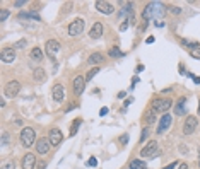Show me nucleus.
I'll return each mask as SVG.
<instances>
[{"label":"nucleus","mask_w":200,"mask_h":169,"mask_svg":"<svg viewBox=\"0 0 200 169\" xmlns=\"http://www.w3.org/2000/svg\"><path fill=\"white\" fill-rule=\"evenodd\" d=\"M166 9H168V7L164 5V4H161V2H149L147 5H145V9H144V12H142V17L145 19V21L154 19V17H163Z\"/></svg>","instance_id":"nucleus-1"},{"label":"nucleus","mask_w":200,"mask_h":169,"mask_svg":"<svg viewBox=\"0 0 200 169\" xmlns=\"http://www.w3.org/2000/svg\"><path fill=\"white\" fill-rule=\"evenodd\" d=\"M19 138H21V143L24 145V147H31V145L36 143V132H34L31 127H26V128L21 130Z\"/></svg>","instance_id":"nucleus-2"},{"label":"nucleus","mask_w":200,"mask_h":169,"mask_svg":"<svg viewBox=\"0 0 200 169\" xmlns=\"http://www.w3.org/2000/svg\"><path fill=\"white\" fill-rule=\"evenodd\" d=\"M159 155V145L156 140H149V143H145L140 150V157H145V159H154Z\"/></svg>","instance_id":"nucleus-3"},{"label":"nucleus","mask_w":200,"mask_h":169,"mask_svg":"<svg viewBox=\"0 0 200 169\" xmlns=\"http://www.w3.org/2000/svg\"><path fill=\"white\" fill-rule=\"evenodd\" d=\"M171 106H173V101L171 99H159V97H156V99L152 101V111L154 113H168L169 109H171Z\"/></svg>","instance_id":"nucleus-4"},{"label":"nucleus","mask_w":200,"mask_h":169,"mask_svg":"<svg viewBox=\"0 0 200 169\" xmlns=\"http://www.w3.org/2000/svg\"><path fill=\"white\" fill-rule=\"evenodd\" d=\"M84 26H86V21L82 19V17L74 19V21L69 24V36H72V38L80 36V34H82V31H84Z\"/></svg>","instance_id":"nucleus-5"},{"label":"nucleus","mask_w":200,"mask_h":169,"mask_svg":"<svg viewBox=\"0 0 200 169\" xmlns=\"http://www.w3.org/2000/svg\"><path fill=\"white\" fill-rule=\"evenodd\" d=\"M197 127H198V120L195 116H186L185 118V123H183V135H192V133H195V130H197Z\"/></svg>","instance_id":"nucleus-6"},{"label":"nucleus","mask_w":200,"mask_h":169,"mask_svg":"<svg viewBox=\"0 0 200 169\" xmlns=\"http://www.w3.org/2000/svg\"><path fill=\"white\" fill-rule=\"evenodd\" d=\"M19 91H21V84H19L17 80H11V82H7L5 87H4V94L12 99V97H16V96L19 94Z\"/></svg>","instance_id":"nucleus-7"},{"label":"nucleus","mask_w":200,"mask_h":169,"mask_svg":"<svg viewBox=\"0 0 200 169\" xmlns=\"http://www.w3.org/2000/svg\"><path fill=\"white\" fill-rule=\"evenodd\" d=\"M171 123H173V116L171 115H168V113H164L163 116H161V120H159V125H158V135H163L166 130H168L169 127H171Z\"/></svg>","instance_id":"nucleus-8"},{"label":"nucleus","mask_w":200,"mask_h":169,"mask_svg":"<svg viewBox=\"0 0 200 169\" xmlns=\"http://www.w3.org/2000/svg\"><path fill=\"white\" fill-rule=\"evenodd\" d=\"M45 48H46V53H48V57H50V60H52V62H57V60H55V53L60 51V43H58L57 39H48Z\"/></svg>","instance_id":"nucleus-9"},{"label":"nucleus","mask_w":200,"mask_h":169,"mask_svg":"<svg viewBox=\"0 0 200 169\" xmlns=\"http://www.w3.org/2000/svg\"><path fill=\"white\" fill-rule=\"evenodd\" d=\"M48 140H50V143H52L53 147L60 145V143H62V140H63L62 132H60L58 128H52V130L48 132Z\"/></svg>","instance_id":"nucleus-10"},{"label":"nucleus","mask_w":200,"mask_h":169,"mask_svg":"<svg viewBox=\"0 0 200 169\" xmlns=\"http://www.w3.org/2000/svg\"><path fill=\"white\" fill-rule=\"evenodd\" d=\"M34 147H36V154H39V155H45V154L50 150L52 143H50V140H48V138H39V140L34 143Z\"/></svg>","instance_id":"nucleus-11"},{"label":"nucleus","mask_w":200,"mask_h":169,"mask_svg":"<svg viewBox=\"0 0 200 169\" xmlns=\"http://www.w3.org/2000/svg\"><path fill=\"white\" fill-rule=\"evenodd\" d=\"M96 9L101 12V14H113L115 12V5L111 4V2H103V0H98L96 2Z\"/></svg>","instance_id":"nucleus-12"},{"label":"nucleus","mask_w":200,"mask_h":169,"mask_svg":"<svg viewBox=\"0 0 200 169\" xmlns=\"http://www.w3.org/2000/svg\"><path fill=\"white\" fill-rule=\"evenodd\" d=\"M21 166H22V169H34V166H36V157H34V154L27 152L26 155L22 157Z\"/></svg>","instance_id":"nucleus-13"},{"label":"nucleus","mask_w":200,"mask_h":169,"mask_svg":"<svg viewBox=\"0 0 200 169\" xmlns=\"http://www.w3.org/2000/svg\"><path fill=\"white\" fill-rule=\"evenodd\" d=\"M0 58H2V62L4 63H12L14 60H16V50L14 48H5L4 51H2V55H0Z\"/></svg>","instance_id":"nucleus-14"},{"label":"nucleus","mask_w":200,"mask_h":169,"mask_svg":"<svg viewBox=\"0 0 200 169\" xmlns=\"http://www.w3.org/2000/svg\"><path fill=\"white\" fill-rule=\"evenodd\" d=\"M84 87H86V77L77 75V77L74 79V92L77 96H80L82 92H84Z\"/></svg>","instance_id":"nucleus-15"},{"label":"nucleus","mask_w":200,"mask_h":169,"mask_svg":"<svg viewBox=\"0 0 200 169\" xmlns=\"http://www.w3.org/2000/svg\"><path fill=\"white\" fill-rule=\"evenodd\" d=\"M52 96H53V101H57V103H62V101H63V96H65V92H63V85H62V84L53 85Z\"/></svg>","instance_id":"nucleus-16"},{"label":"nucleus","mask_w":200,"mask_h":169,"mask_svg":"<svg viewBox=\"0 0 200 169\" xmlns=\"http://www.w3.org/2000/svg\"><path fill=\"white\" fill-rule=\"evenodd\" d=\"M89 36H91V39H99L103 36V24L101 22H94V26L91 27V31H89Z\"/></svg>","instance_id":"nucleus-17"},{"label":"nucleus","mask_w":200,"mask_h":169,"mask_svg":"<svg viewBox=\"0 0 200 169\" xmlns=\"http://www.w3.org/2000/svg\"><path fill=\"white\" fill-rule=\"evenodd\" d=\"M174 111H176V116H185V115H186V99H185V97L178 99Z\"/></svg>","instance_id":"nucleus-18"},{"label":"nucleus","mask_w":200,"mask_h":169,"mask_svg":"<svg viewBox=\"0 0 200 169\" xmlns=\"http://www.w3.org/2000/svg\"><path fill=\"white\" fill-rule=\"evenodd\" d=\"M127 16H133V9H132V4H125V7L120 11V14H118V17H120V21H125Z\"/></svg>","instance_id":"nucleus-19"},{"label":"nucleus","mask_w":200,"mask_h":169,"mask_svg":"<svg viewBox=\"0 0 200 169\" xmlns=\"http://www.w3.org/2000/svg\"><path fill=\"white\" fill-rule=\"evenodd\" d=\"M17 17H19L21 21H24V19H26V21L39 22V16H38V14H34V12H21V14H19Z\"/></svg>","instance_id":"nucleus-20"},{"label":"nucleus","mask_w":200,"mask_h":169,"mask_svg":"<svg viewBox=\"0 0 200 169\" xmlns=\"http://www.w3.org/2000/svg\"><path fill=\"white\" fill-rule=\"evenodd\" d=\"M103 60H105V57H103L101 53L96 51V53H92L89 58H87V63H89V65H96V67H98V65H99L101 62H103Z\"/></svg>","instance_id":"nucleus-21"},{"label":"nucleus","mask_w":200,"mask_h":169,"mask_svg":"<svg viewBox=\"0 0 200 169\" xmlns=\"http://www.w3.org/2000/svg\"><path fill=\"white\" fill-rule=\"evenodd\" d=\"M33 79L36 80V82H45L46 80V74H45V70L39 67V69H34L33 70Z\"/></svg>","instance_id":"nucleus-22"},{"label":"nucleus","mask_w":200,"mask_h":169,"mask_svg":"<svg viewBox=\"0 0 200 169\" xmlns=\"http://www.w3.org/2000/svg\"><path fill=\"white\" fill-rule=\"evenodd\" d=\"M43 57H45V53H43V50L39 46H36V48H33L31 50V58L34 60V62H41Z\"/></svg>","instance_id":"nucleus-23"},{"label":"nucleus","mask_w":200,"mask_h":169,"mask_svg":"<svg viewBox=\"0 0 200 169\" xmlns=\"http://www.w3.org/2000/svg\"><path fill=\"white\" fill-rule=\"evenodd\" d=\"M130 169H147V166L140 159H133V161H130Z\"/></svg>","instance_id":"nucleus-24"},{"label":"nucleus","mask_w":200,"mask_h":169,"mask_svg":"<svg viewBox=\"0 0 200 169\" xmlns=\"http://www.w3.org/2000/svg\"><path fill=\"white\" fill-rule=\"evenodd\" d=\"M108 55H110L111 58H121V57H123V51H121V48H118V46H113V48H110V51H108Z\"/></svg>","instance_id":"nucleus-25"},{"label":"nucleus","mask_w":200,"mask_h":169,"mask_svg":"<svg viewBox=\"0 0 200 169\" xmlns=\"http://www.w3.org/2000/svg\"><path fill=\"white\" fill-rule=\"evenodd\" d=\"M151 137V127H145L142 128V135H140V142H147V138Z\"/></svg>","instance_id":"nucleus-26"},{"label":"nucleus","mask_w":200,"mask_h":169,"mask_svg":"<svg viewBox=\"0 0 200 169\" xmlns=\"http://www.w3.org/2000/svg\"><path fill=\"white\" fill-rule=\"evenodd\" d=\"M80 123H82V120H80V118L74 120L72 127H70V135H75V133H77V130H79V127H80Z\"/></svg>","instance_id":"nucleus-27"},{"label":"nucleus","mask_w":200,"mask_h":169,"mask_svg":"<svg viewBox=\"0 0 200 169\" xmlns=\"http://www.w3.org/2000/svg\"><path fill=\"white\" fill-rule=\"evenodd\" d=\"M99 72V67H94V69H91L87 74H86V82H89V80H92V77H94L96 74Z\"/></svg>","instance_id":"nucleus-28"},{"label":"nucleus","mask_w":200,"mask_h":169,"mask_svg":"<svg viewBox=\"0 0 200 169\" xmlns=\"http://www.w3.org/2000/svg\"><path fill=\"white\" fill-rule=\"evenodd\" d=\"M188 51H190V57H192V58H197V60H200V46L190 48Z\"/></svg>","instance_id":"nucleus-29"},{"label":"nucleus","mask_w":200,"mask_h":169,"mask_svg":"<svg viewBox=\"0 0 200 169\" xmlns=\"http://www.w3.org/2000/svg\"><path fill=\"white\" fill-rule=\"evenodd\" d=\"M156 121V116H154V111H149L147 115H145V123H147V127H151L152 123Z\"/></svg>","instance_id":"nucleus-30"},{"label":"nucleus","mask_w":200,"mask_h":169,"mask_svg":"<svg viewBox=\"0 0 200 169\" xmlns=\"http://www.w3.org/2000/svg\"><path fill=\"white\" fill-rule=\"evenodd\" d=\"M26 45H27L26 39H19V41H16L12 45V48H14V50H21V48H26Z\"/></svg>","instance_id":"nucleus-31"},{"label":"nucleus","mask_w":200,"mask_h":169,"mask_svg":"<svg viewBox=\"0 0 200 169\" xmlns=\"http://www.w3.org/2000/svg\"><path fill=\"white\" fill-rule=\"evenodd\" d=\"M168 11L173 14V16H178V14H181V7L178 5H168Z\"/></svg>","instance_id":"nucleus-32"},{"label":"nucleus","mask_w":200,"mask_h":169,"mask_svg":"<svg viewBox=\"0 0 200 169\" xmlns=\"http://www.w3.org/2000/svg\"><path fill=\"white\" fill-rule=\"evenodd\" d=\"M0 169H16V164H14V161H5V162H2V167Z\"/></svg>","instance_id":"nucleus-33"},{"label":"nucleus","mask_w":200,"mask_h":169,"mask_svg":"<svg viewBox=\"0 0 200 169\" xmlns=\"http://www.w3.org/2000/svg\"><path fill=\"white\" fill-rule=\"evenodd\" d=\"M9 16H11V12L7 11V9H2V11H0V21H2V22L7 21V19H9Z\"/></svg>","instance_id":"nucleus-34"},{"label":"nucleus","mask_w":200,"mask_h":169,"mask_svg":"<svg viewBox=\"0 0 200 169\" xmlns=\"http://www.w3.org/2000/svg\"><path fill=\"white\" fill-rule=\"evenodd\" d=\"M9 142H11V137H9V133L4 132L2 133V145L5 147V145H9Z\"/></svg>","instance_id":"nucleus-35"},{"label":"nucleus","mask_w":200,"mask_h":169,"mask_svg":"<svg viewBox=\"0 0 200 169\" xmlns=\"http://www.w3.org/2000/svg\"><path fill=\"white\" fill-rule=\"evenodd\" d=\"M26 5V0H16V2H12V7H22Z\"/></svg>","instance_id":"nucleus-36"},{"label":"nucleus","mask_w":200,"mask_h":169,"mask_svg":"<svg viewBox=\"0 0 200 169\" xmlns=\"http://www.w3.org/2000/svg\"><path fill=\"white\" fill-rule=\"evenodd\" d=\"M178 166H180L178 162H171V164H168V166H166V167H163V169H176Z\"/></svg>","instance_id":"nucleus-37"},{"label":"nucleus","mask_w":200,"mask_h":169,"mask_svg":"<svg viewBox=\"0 0 200 169\" xmlns=\"http://www.w3.org/2000/svg\"><path fill=\"white\" fill-rule=\"evenodd\" d=\"M120 142H121V145H127V142H128V135H121V138H120Z\"/></svg>","instance_id":"nucleus-38"},{"label":"nucleus","mask_w":200,"mask_h":169,"mask_svg":"<svg viewBox=\"0 0 200 169\" xmlns=\"http://www.w3.org/2000/svg\"><path fill=\"white\" fill-rule=\"evenodd\" d=\"M87 164H89V166H98V159H96V157L89 159V162H87Z\"/></svg>","instance_id":"nucleus-39"},{"label":"nucleus","mask_w":200,"mask_h":169,"mask_svg":"<svg viewBox=\"0 0 200 169\" xmlns=\"http://www.w3.org/2000/svg\"><path fill=\"white\" fill-rule=\"evenodd\" d=\"M108 115V108H101V111H99V116H106Z\"/></svg>","instance_id":"nucleus-40"},{"label":"nucleus","mask_w":200,"mask_h":169,"mask_svg":"<svg viewBox=\"0 0 200 169\" xmlns=\"http://www.w3.org/2000/svg\"><path fill=\"white\" fill-rule=\"evenodd\" d=\"M127 27H128V22H121V26H120V31H125Z\"/></svg>","instance_id":"nucleus-41"},{"label":"nucleus","mask_w":200,"mask_h":169,"mask_svg":"<svg viewBox=\"0 0 200 169\" xmlns=\"http://www.w3.org/2000/svg\"><path fill=\"white\" fill-rule=\"evenodd\" d=\"M164 26H166V22H161V21H158V22H156V27H164Z\"/></svg>","instance_id":"nucleus-42"},{"label":"nucleus","mask_w":200,"mask_h":169,"mask_svg":"<svg viewBox=\"0 0 200 169\" xmlns=\"http://www.w3.org/2000/svg\"><path fill=\"white\" fill-rule=\"evenodd\" d=\"M178 169H188V166H186V164H185V162H181V164H180V166H178Z\"/></svg>","instance_id":"nucleus-43"},{"label":"nucleus","mask_w":200,"mask_h":169,"mask_svg":"<svg viewBox=\"0 0 200 169\" xmlns=\"http://www.w3.org/2000/svg\"><path fill=\"white\" fill-rule=\"evenodd\" d=\"M125 96H127V92H118V99H123Z\"/></svg>","instance_id":"nucleus-44"},{"label":"nucleus","mask_w":200,"mask_h":169,"mask_svg":"<svg viewBox=\"0 0 200 169\" xmlns=\"http://www.w3.org/2000/svg\"><path fill=\"white\" fill-rule=\"evenodd\" d=\"M145 41H147V43H154V38H152V36H149L147 39H145Z\"/></svg>","instance_id":"nucleus-45"},{"label":"nucleus","mask_w":200,"mask_h":169,"mask_svg":"<svg viewBox=\"0 0 200 169\" xmlns=\"http://www.w3.org/2000/svg\"><path fill=\"white\" fill-rule=\"evenodd\" d=\"M75 106H77V104H70L69 108H67V111H72V109H74V108H75Z\"/></svg>","instance_id":"nucleus-46"},{"label":"nucleus","mask_w":200,"mask_h":169,"mask_svg":"<svg viewBox=\"0 0 200 169\" xmlns=\"http://www.w3.org/2000/svg\"><path fill=\"white\" fill-rule=\"evenodd\" d=\"M193 80H195V84H200V77H193Z\"/></svg>","instance_id":"nucleus-47"},{"label":"nucleus","mask_w":200,"mask_h":169,"mask_svg":"<svg viewBox=\"0 0 200 169\" xmlns=\"http://www.w3.org/2000/svg\"><path fill=\"white\" fill-rule=\"evenodd\" d=\"M198 116H200V101H198Z\"/></svg>","instance_id":"nucleus-48"},{"label":"nucleus","mask_w":200,"mask_h":169,"mask_svg":"<svg viewBox=\"0 0 200 169\" xmlns=\"http://www.w3.org/2000/svg\"><path fill=\"white\" fill-rule=\"evenodd\" d=\"M198 157H200V145H198Z\"/></svg>","instance_id":"nucleus-49"},{"label":"nucleus","mask_w":200,"mask_h":169,"mask_svg":"<svg viewBox=\"0 0 200 169\" xmlns=\"http://www.w3.org/2000/svg\"><path fill=\"white\" fill-rule=\"evenodd\" d=\"M198 166H200V159H198Z\"/></svg>","instance_id":"nucleus-50"}]
</instances>
